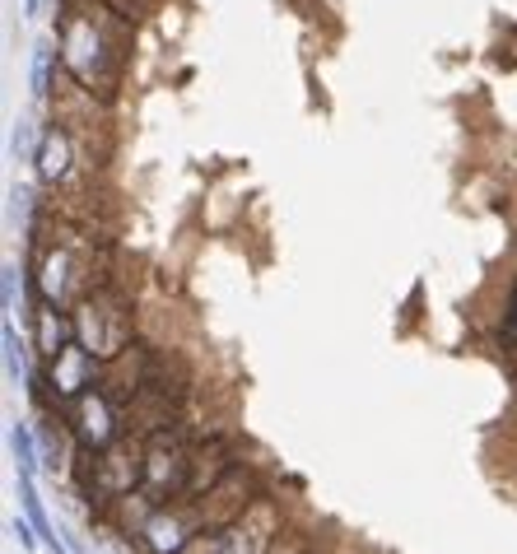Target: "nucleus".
Wrapping results in <instances>:
<instances>
[{
  "label": "nucleus",
  "mask_w": 517,
  "mask_h": 554,
  "mask_svg": "<svg viewBox=\"0 0 517 554\" xmlns=\"http://www.w3.org/2000/svg\"><path fill=\"white\" fill-rule=\"evenodd\" d=\"M24 15H28V19L37 15V0H24Z\"/></svg>",
  "instance_id": "nucleus-10"
},
{
  "label": "nucleus",
  "mask_w": 517,
  "mask_h": 554,
  "mask_svg": "<svg viewBox=\"0 0 517 554\" xmlns=\"http://www.w3.org/2000/svg\"><path fill=\"white\" fill-rule=\"evenodd\" d=\"M275 540V508L266 499H252L238 518L219 531V549L224 554H266Z\"/></svg>",
  "instance_id": "nucleus-2"
},
{
  "label": "nucleus",
  "mask_w": 517,
  "mask_h": 554,
  "mask_svg": "<svg viewBox=\"0 0 517 554\" xmlns=\"http://www.w3.org/2000/svg\"><path fill=\"white\" fill-rule=\"evenodd\" d=\"M15 149H19V158L33 154V131H28V122H19V131H15Z\"/></svg>",
  "instance_id": "nucleus-7"
},
{
  "label": "nucleus",
  "mask_w": 517,
  "mask_h": 554,
  "mask_svg": "<svg viewBox=\"0 0 517 554\" xmlns=\"http://www.w3.org/2000/svg\"><path fill=\"white\" fill-rule=\"evenodd\" d=\"M10 443H15L19 470H33V466H37V452H33V433H28V424H15V428H10Z\"/></svg>",
  "instance_id": "nucleus-5"
},
{
  "label": "nucleus",
  "mask_w": 517,
  "mask_h": 554,
  "mask_svg": "<svg viewBox=\"0 0 517 554\" xmlns=\"http://www.w3.org/2000/svg\"><path fill=\"white\" fill-rule=\"evenodd\" d=\"M5 307H15V270H5Z\"/></svg>",
  "instance_id": "nucleus-9"
},
{
  "label": "nucleus",
  "mask_w": 517,
  "mask_h": 554,
  "mask_svg": "<svg viewBox=\"0 0 517 554\" xmlns=\"http://www.w3.org/2000/svg\"><path fill=\"white\" fill-rule=\"evenodd\" d=\"M37 173H43V182H56V177H66V136H47V145H43V154H37Z\"/></svg>",
  "instance_id": "nucleus-3"
},
{
  "label": "nucleus",
  "mask_w": 517,
  "mask_h": 554,
  "mask_svg": "<svg viewBox=\"0 0 517 554\" xmlns=\"http://www.w3.org/2000/svg\"><path fill=\"white\" fill-rule=\"evenodd\" d=\"M107 37L94 28L89 15H66L61 19V47H66V65L75 70V79L85 89H103L112 94L122 79V52H103Z\"/></svg>",
  "instance_id": "nucleus-1"
},
{
  "label": "nucleus",
  "mask_w": 517,
  "mask_h": 554,
  "mask_svg": "<svg viewBox=\"0 0 517 554\" xmlns=\"http://www.w3.org/2000/svg\"><path fill=\"white\" fill-rule=\"evenodd\" d=\"M503 336L517 340V289H512V303H508V322H503Z\"/></svg>",
  "instance_id": "nucleus-8"
},
{
  "label": "nucleus",
  "mask_w": 517,
  "mask_h": 554,
  "mask_svg": "<svg viewBox=\"0 0 517 554\" xmlns=\"http://www.w3.org/2000/svg\"><path fill=\"white\" fill-rule=\"evenodd\" d=\"M5 364H10L15 382H28V364H24V349H19V336H15L10 322H5Z\"/></svg>",
  "instance_id": "nucleus-6"
},
{
  "label": "nucleus",
  "mask_w": 517,
  "mask_h": 554,
  "mask_svg": "<svg viewBox=\"0 0 517 554\" xmlns=\"http://www.w3.org/2000/svg\"><path fill=\"white\" fill-rule=\"evenodd\" d=\"M52 89V47H37L33 52V98H47Z\"/></svg>",
  "instance_id": "nucleus-4"
}]
</instances>
